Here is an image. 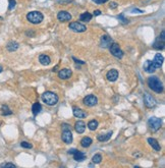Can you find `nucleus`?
<instances>
[{
	"label": "nucleus",
	"instance_id": "35",
	"mask_svg": "<svg viewBox=\"0 0 165 168\" xmlns=\"http://www.w3.org/2000/svg\"><path fill=\"white\" fill-rule=\"evenodd\" d=\"M116 7H117V3L116 2H111L110 3V8L114 9V8H116Z\"/></svg>",
	"mask_w": 165,
	"mask_h": 168
},
{
	"label": "nucleus",
	"instance_id": "25",
	"mask_svg": "<svg viewBox=\"0 0 165 168\" xmlns=\"http://www.w3.org/2000/svg\"><path fill=\"white\" fill-rule=\"evenodd\" d=\"M113 131H109V133H107L106 135H99L98 137H97V139H98L99 142H107L109 139L111 138V136H112Z\"/></svg>",
	"mask_w": 165,
	"mask_h": 168
},
{
	"label": "nucleus",
	"instance_id": "2",
	"mask_svg": "<svg viewBox=\"0 0 165 168\" xmlns=\"http://www.w3.org/2000/svg\"><path fill=\"white\" fill-rule=\"evenodd\" d=\"M147 84H148L149 88H150L152 91H154L155 93H162L163 92V84L160 80L158 79L155 75H152V77H148V81H147Z\"/></svg>",
	"mask_w": 165,
	"mask_h": 168
},
{
	"label": "nucleus",
	"instance_id": "22",
	"mask_svg": "<svg viewBox=\"0 0 165 168\" xmlns=\"http://www.w3.org/2000/svg\"><path fill=\"white\" fill-rule=\"evenodd\" d=\"M19 43H17V42H14V41H11L7 44L6 49L8 50L9 52H13V51H17V50L19 49Z\"/></svg>",
	"mask_w": 165,
	"mask_h": 168
},
{
	"label": "nucleus",
	"instance_id": "8",
	"mask_svg": "<svg viewBox=\"0 0 165 168\" xmlns=\"http://www.w3.org/2000/svg\"><path fill=\"white\" fill-rule=\"evenodd\" d=\"M164 45H165V31L163 30L160 35H159V37L156 39V41L154 42L153 47L157 50H163L164 49Z\"/></svg>",
	"mask_w": 165,
	"mask_h": 168
},
{
	"label": "nucleus",
	"instance_id": "11",
	"mask_svg": "<svg viewBox=\"0 0 165 168\" xmlns=\"http://www.w3.org/2000/svg\"><path fill=\"white\" fill-rule=\"evenodd\" d=\"M144 104L146 107L153 108L156 105V100L150 95V94H145L144 95Z\"/></svg>",
	"mask_w": 165,
	"mask_h": 168
},
{
	"label": "nucleus",
	"instance_id": "16",
	"mask_svg": "<svg viewBox=\"0 0 165 168\" xmlns=\"http://www.w3.org/2000/svg\"><path fill=\"white\" fill-rule=\"evenodd\" d=\"M106 77L108 81L115 82L117 79H118V71H117L116 69H110V71L107 73Z\"/></svg>",
	"mask_w": 165,
	"mask_h": 168
},
{
	"label": "nucleus",
	"instance_id": "19",
	"mask_svg": "<svg viewBox=\"0 0 165 168\" xmlns=\"http://www.w3.org/2000/svg\"><path fill=\"white\" fill-rule=\"evenodd\" d=\"M39 61L41 62L42 65H49L51 62V59L46 54H41V55L39 56Z\"/></svg>",
	"mask_w": 165,
	"mask_h": 168
},
{
	"label": "nucleus",
	"instance_id": "36",
	"mask_svg": "<svg viewBox=\"0 0 165 168\" xmlns=\"http://www.w3.org/2000/svg\"><path fill=\"white\" fill-rule=\"evenodd\" d=\"M57 2L58 3H68V2H70V0H57Z\"/></svg>",
	"mask_w": 165,
	"mask_h": 168
},
{
	"label": "nucleus",
	"instance_id": "34",
	"mask_svg": "<svg viewBox=\"0 0 165 168\" xmlns=\"http://www.w3.org/2000/svg\"><path fill=\"white\" fill-rule=\"evenodd\" d=\"M72 59L75 61V63H79V64H85L84 61H81V60H79V59H77L75 57H72Z\"/></svg>",
	"mask_w": 165,
	"mask_h": 168
},
{
	"label": "nucleus",
	"instance_id": "29",
	"mask_svg": "<svg viewBox=\"0 0 165 168\" xmlns=\"http://www.w3.org/2000/svg\"><path fill=\"white\" fill-rule=\"evenodd\" d=\"M21 146L23 148H25V149H32V148H33V145L30 144V143H28V142H21Z\"/></svg>",
	"mask_w": 165,
	"mask_h": 168
},
{
	"label": "nucleus",
	"instance_id": "10",
	"mask_svg": "<svg viewBox=\"0 0 165 168\" xmlns=\"http://www.w3.org/2000/svg\"><path fill=\"white\" fill-rule=\"evenodd\" d=\"M83 103H84L86 106L93 107V106H95L97 103H98V99H97V97L96 96H94V95H88V96H86V97L84 98Z\"/></svg>",
	"mask_w": 165,
	"mask_h": 168
},
{
	"label": "nucleus",
	"instance_id": "21",
	"mask_svg": "<svg viewBox=\"0 0 165 168\" xmlns=\"http://www.w3.org/2000/svg\"><path fill=\"white\" fill-rule=\"evenodd\" d=\"M41 110H42V105H41L39 102H36V103L33 104V106H32V111H33L34 116H37L40 112H41Z\"/></svg>",
	"mask_w": 165,
	"mask_h": 168
},
{
	"label": "nucleus",
	"instance_id": "17",
	"mask_svg": "<svg viewBox=\"0 0 165 168\" xmlns=\"http://www.w3.org/2000/svg\"><path fill=\"white\" fill-rule=\"evenodd\" d=\"M75 129L77 133H83L85 131V129H86V123L81 120L77 121L75 124Z\"/></svg>",
	"mask_w": 165,
	"mask_h": 168
},
{
	"label": "nucleus",
	"instance_id": "26",
	"mask_svg": "<svg viewBox=\"0 0 165 168\" xmlns=\"http://www.w3.org/2000/svg\"><path fill=\"white\" fill-rule=\"evenodd\" d=\"M1 114H2L3 116H7V115L12 114V111L9 109L7 105H2V107H1Z\"/></svg>",
	"mask_w": 165,
	"mask_h": 168
},
{
	"label": "nucleus",
	"instance_id": "3",
	"mask_svg": "<svg viewBox=\"0 0 165 168\" xmlns=\"http://www.w3.org/2000/svg\"><path fill=\"white\" fill-rule=\"evenodd\" d=\"M58 96L54 93V92H51V91H47L45 92L44 94L42 95V101L44 102L45 104L49 106H54L57 104L58 102Z\"/></svg>",
	"mask_w": 165,
	"mask_h": 168
},
{
	"label": "nucleus",
	"instance_id": "14",
	"mask_svg": "<svg viewBox=\"0 0 165 168\" xmlns=\"http://www.w3.org/2000/svg\"><path fill=\"white\" fill-rule=\"evenodd\" d=\"M72 112H73V115H75L77 118H85V117L88 116V113L86 111H84L83 109L79 107H73L72 108Z\"/></svg>",
	"mask_w": 165,
	"mask_h": 168
},
{
	"label": "nucleus",
	"instance_id": "31",
	"mask_svg": "<svg viewBox=\"0 0 165 168\" xmlns=\"http://www.w3.org/2000/svg\"><path fill=\"white\" fill-rule=\"evenodd\" d=\"M15 5H17V1H15V0H9L8 9H9V10H12V9L15 7Z\"/></svg>",
	"mask_w": 165,
	"mask_h": 168
},
{
	"label": "nucleus",
	"instance_id": "18",
	"mask_svg": "<svg viewBox=\"0 0 165 168\" xmlns=\"http://www.w3.org/2000/svg\"><path fill=\"white\" fill-rule=\"evenodd\" d=\"M86 157H87L86 154H85L84 152L79 151V150H77V151L75 152V154H73V159L77 162H83L86 159Z\"/></svg>",
	"mask_w": 165,
	"mask_h": 168
},
{
	"label": "nucleus",
	"instance_id": "27",
	"mask_svg": "<svg viewBox=\"0 0 165 168\" xmlns=\"http://www.w3.org/2000/svg\"><path fill=\"white\" fill-rule=\"evenodd\" d=\"M98 125H99V123L96 119H93V120L89 121V123H88V127L90 131H96Z\"/></svg>",
	"mask_w": 165,
	"mask_h": 168
},
{
	"label": "nucleus",
	"instance_id": "24",
	"mask_svg": "<svg viewBox=\"0 0 165 168\" xmlns=\"http://www.w3.org/2000/svg\"><path fill=\"white\" fill-rule=\"evenodd\" d=\"M92 17H93V15H91V13H89L88 11L81 13V15H79V19H81V21H84V23H88V21H90L91 19H92Z\"/></svg>",
	"mask_w": 165,
	"mask_h": 168
},
{
	"label": "nucleus",
	"instance_id": "30",
	"mask_svg": "<svg viewBox=\"0 0 165 168\" xmlns=\"http://www.w3.org/2000/svg\"><path fill=\"white\" fill-rule=\"evenodd\" d=\"M118 19L121 21V23H123V24H128V21H130L128 19H126V17H124V15H123V13H121L120 15H118Z\"/></svg>",
	"mask_w": 165,
	"mask_h": 168
},
{
	"label": "nucleus",
	"instance_id": "38",
	"mask_svg": "<svg viewBox=\"0 0 165 168\" xmlns=\"http://www.w3.org/2000/svg\"><path fill=\"white\" fill-rule=\"evenodd\" d=\"M93 15H94L95 17H98V15H101V10H99V9H98V10H95L94 12H93Z\"/></svg>",
	"mask_w": 165,
	"mask_h": 168
},
{
	"label": "nucleus",
	"instance_id": "4",
	"mask_svg": "<svg viewBox=\"0 0 165 168\" xmlns=\"http://www.w3.org/2000/svg\"><path fill=\"white\" fill-rule=\"evenodd\" d=\"M27 19L33 25H38L41 24L44 19V15L40 11H31L27 15Z\"/></svg>",
	"mask_w": 165,
	"mask_h": 168
},
{
	"label": "nucleus",
	"instance_id": "15",
	"mask_svg": "<svg viewBox=\"0 0 165 168\" xmlns=\"http://www.w3.org/2000/svg\"><path fill=\"white\" fill-rule=\"evenodd\" d=\"M71 75H72V71L68 68H62L58 73V77L61 80H68Z\"/></svg>",
	"mask_w": 165,
	"mask_h": 168
},
{
	"label": "nucleus",
	"instance_id": "7",
	"mask_svg": "<svg viewBox=\"0 0 165 168\" xmlns=\"http://www.w3.org/2000/svg\"><path fill=\"white\" fill-rule=\"evenodd\" d=\"M109 50H110V53L112 54L114 57H116V58L121 59L123 57V51L120 49L118 44L112 43L110 46H109Z\"/></svg>",
	"mask_w": 165,
	"mask_h": 168
},
{
	"label": "nucleus",
	"instance_id": "13",
	"mask_svg": "<svg viewBox=\"0 0 165 168\" xmlns=\"http://www.w3.org/2000/svg\"><path fill=\"white\" fill-rule=\"evenodd\" d=\"M113 43V40L110 36L108 35H103L101 37V47L103 48H109V46Z\"/></svg>",
	"mask_w": 165,
	"mask_h": 168
},
{
	"label": "nucleus",
	"instance_id": "23",
	"mask_svg": "<svg viewBox=\"0 0 165 168\" xmlns=\"http://www.w3.org/2000/svg\"><path fill=\"white\" fill-rule=\"evenodd\" d=\"M92 143H93L92 139H91V138H89V137L83 138V139H81V147H83V148H89L91 145H92Z\"/></svg>",
	"mask_w": 165,
	"mask_h": 168
},
{
	"label": "nucleus",
	"instance_id": "28",
	"mask_svg": "<svg viewBox=\"0 0 165 168\" xmlns=\"http://www.w3.org/2000/svg\"><path fill=\"white\" fill-rule=\"evenodd\" d=\"M101 161H102V156H101L100 154H96V155L93 156L92 162L94 164H99V163H101Z\"/></svg>",
	"mask_w": 165,
	"mask_h": 168
},
{
	"label": "nucleus",
	"instance_id": "37",
	"mask_svg": "<svg viewBox=\"0 0 165 168\" xmlns=\"http://www.w3.org/2000/svg\"><path fill=\"white\" fill-rule=\"evenodd\" d=\"M75 151H77V149H70V150H68V151H67V153H68L69 155H73Z\"/></svg>",
	"mask_w": 165,
	"mask_h": 168
},
{
	"label": "nucleus",
	"instance_id": "12",
	"mask_svg": "<svg viewBox=\"0 0 165 168\" xmlns=\"http://www.w3.org/2000/svg\"><path fill=\"white\" fill-rule=\"evenodd\" d=\"M71 15L69 12H67V11L65 10H61L59 11L58 13H57V19H58L59 21H61V23H65V21H69L71 19Z\"/></svg>",
	"mask_w": 165,
	"mask_h": 168
},
{
	"label": "nucleus",
	"instance_id": "40",
	"mask_svg": "<svg viewBox=\"0 0 165 168\" xmlns=\"http://www.w3.org/2000/svg\"><path fill=\"white\" fill-rule=\"evenodd\" d=\"M2 71H3V68H2V66H0V73H2Z\"/></svg>",
	"mask_w": 165,
	"mask_h": 168
},
{
	"label": "nucleus",
	"instance_id": "20",
	"mask_svg": "<svg viewBox=\"0 0 165 168\" xmlns=\"http://www.w3.org/2000/svg\"><path fill=\"white\" fill-rule=\"evenodd\" d=\"M148 143L150 144L151 147H152L154 150H156V151H160V150H161L160 144L158 143V141H157V140L153 139V138H149V139H148Z\"/></svg>",
	"mask_w": 165,
	"mask_h": 168
},
{
	"label": "nucleus",
	"instance_id": "9",
	"mask_svg": "<svg viewBox=\"0 0 165 168\" xmlns=\"http://www.w3.org/2000/svg\"><path fill=\"white\" fill-rule=\"evenodd\" d=\"M68 28L71 30V31L75 32V33H84V32L87 31L86 26L79 23V21H72V23H70Z\"/></svg>",
	"mask_w": 165,
	"mask_h": 168
},
{
	"label": "nucleus",
	"instance_id": "39",
	"mask_svg": "<svg viewBox=\"0 0 165 168\" xmlns=\"http://www.w3.org/2000/svg\"><path fill=\"white\" fill-rule=\"evenodd\" d=\"M134 12H140V13H143V11L142 10H139V9H134Z\"/></svg>",
	"mask_w": 165,
	"mask_h": 168
},
{
	"label": "nucleus",
	"instance_id": "5",
	"mask_svg": "<svg viewBox=\"0 0 165 168\" xmlns=\"http://www.w3.org/2000/svg\"><path fill=\"white\" fill-rule=\"evenodd\" d=\"M162 124V120L158 117H150L148 119V127L152 133H156L157 131H159Z\"/></svg>",
	"mask_w": 165,
	"mask_h": 168
},
{
	"label": "nucleus",
	"instance_id": "1",
	"mask_svg": "<svg viewBox=\"0 0 165 168\" xmlns=\"http://www.w3.org/2000/svg\"><path fill=\"white\" fill-rule=\"evenodd\" d=\"M163 61H164V57H163L162 54L157 53L155 55L153 61L147 60L144 64V69L147 73H154L157 68H161L163 64Z\"/></svg>",
	"mask_w": 165,
	"mask_h": 168
},
{
	"label": "nucleus",
	"instance_id": "33",
	"mask_svg": "<svg viewBox=\"0 0 165 168\" xmlns=\"http://www.w3.org/2000/svg\"><path fill=\"white\" fill-rule=\"evenodd\" d=\"M92 1L97 3V4H103V3H106L108 0H92Z\"/></svg>",
	"mask_w": 165,
	"mask_h": 168
},
{
	"label": "nucleus",
	"instance_id": "6",
	"mask_svg": "<svg viewBox=\"0 0 165 168\" xmlns=\"http://www.w3.org/2000/svg\"><path fill=\"white\" fill-rule=\"evenodd\" d=\"M63 127V131H62V141L64 142L65 144H71L72 143V133H71V131H70V127L66 123H63L62 124Z\"/></svg>",
	"mask_w": 165,
	"mask_h": 168
},
{
	"label": "nucleus",
	"instance_id": "32",
	"mask_svg": "<svg viewBox=\"0 0 165 168\" xmlns=\"http://www.w3.org/2000/svg\"><path fill=\"white\" fill-rule=\"evenodd\" d=\"M0 167H12V168H14L15 165L13 163H4V164H1Z\"/></svg>",
	"mask_w": 165,
	"mask_h": 168
}]
</instances>
